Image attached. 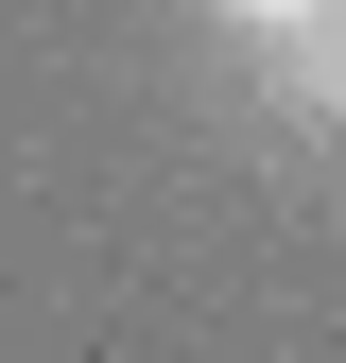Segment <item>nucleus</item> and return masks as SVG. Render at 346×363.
Segmentation results:
<instances>
[{
  "instance_id": "1",
  "label": "nucleus",
  "mask_w": 346,
  "mask_h": 363,
  "mask_svg": "<svg viewBox=\"0 0 346 363\" xmlns=\"http://www.w3.org/2000/svg\"><path fill=\"white\" fill-rule=\"evenodd\" d=\"M208 18H225V35H329L346 0H208Z\"/></svg>"
},
{
  "instance_id": "2",
  "label": "nucleus",
  "mask_w": 346,
  "mask_h": 363,
  "mask_svg": "<svg viewBox=\"0 0 346 363\" xmlns=\"http://www.w3.org/2000/svg\"><path fill=\"white\" fill-rule=\"evenodd\" d=\"M329 121H346V18H329Z\"/></svg>"
}]
</instances>
